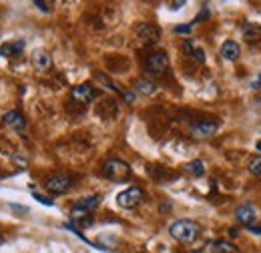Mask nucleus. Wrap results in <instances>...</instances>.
Returning a JSON list of instances; mask_svg holds the SVG:
<instances>
[{"label": "nucleus", "instance_id": "f257e3e1", "mask_svg": "<svg viewBox=\"0 0 261 253\" xmlns=\"http://www.w3.org/2000/svg\"><path fill=\"white\" fill-rule=\"evenodd\" d=\"M199 233H201V227L193 219H179V221H173L169 225V235L175 241L183 243V245L193 243L197 237H199Z\"/></svg>", "mask_w": 261, "mask_h": 253}, {"label": "nucleus", "instance_id": "f03ea898", "mask_svg": "<svg viewBox=\"0 0 261 253\" xmlns=\"http://www.w3.org/2000/svg\"><path fill=\"white\" fill-rule=\"evenodd\" d=\"M98 205H100V195H98V193L81 197V199L72 205V209H70V219L81 223V225H89V223H91L89 213H93Z\"/></svg>", "mask_w": 261, "mask_h": 253}, {"label": "nucleus", "instance_id": "7ed1b4c3", "mask_svg": "<svg viewBox=\"0 0 261 253\" xmlns=\"http://www.w3.org/2000/svg\"><path fill=\"white\" fill-rule=\"evenodd\" d=\"M102 175L111 181H125L130 175V167L129 163H125L121 159H109L102 165Z\"/></svg>", "mask_w": 261, "mask_h": 253}, {"label": "nucleus", "instance_id": "20e7f679", "mask_svg": "<svg viewBox=\"0 0 261 253\" xmlns=\"http://www.w3.org/2000/svg\"><path fill=\"white\" fill-rule=\"evenodd\" d=\"M169 68V57L163 50H155V53H149L145 57V70L153 77H161L165 74V70Z\"/></svg>", "mask_w": 261, "mask_h": 253}, {"label": "nucleus", "instance_id": "39448f33", "mask_svg": "<svg viewBox=\"0 0 261 253\" xmlns=\"http://www.w3.org/2000/svg\"><path fill=\"white\" fill-rule=\"evenodd\" d=\"M70 187H72V179L65 173H55V175L44 179V189L48 191L50 195H63Z\"/></svg>", "mask_w": 261, "mask_h": 253}, {"label": "nucleus", "instance_id": "423d86ee", "mask_svg": "<svg viewBox=\"0 0 261 253\" xmlns=\"http://www.w3.org/2000/svg\"><path fill=\"white\" fill-rule=\"evenodd\" d=\"M143 199H145V191L141 187H129L117 195V205L123 209H135Z\"/></svg>", "mask_w": 261, "mask_h": 253}, {"label": "nucleus", "instance_id": "0eeeda50", "mask_svg": "<svg viewBox=\"0 0 261 253\" xmlns=\"http://www.w3.org/2000/svg\"><path fill=\"white\" fill-rule=\"evenodd\" d=\"M135 32H137V38L143 44H155L161 38V29L157 24H153V22H141Z\"/></svg>", "mask_w": 261, "mask_h": 253}, {"label": "nucleus", "instance_id": "6e6552de", "mask_svg": "<svg viewBox=\"0 0 261 253\" xmlns=\"http://www.w3.org/2000/svg\"><path fill=\"white\" fill-rule=\"evenodd\" d=\"M217 129H219V123H215V121H207V119L195 121L193 125L189 127L191 135H193L195 139H209V137H213V135L217 133Z\"/></svg>", "mask_w": 261, "mask_h": 253}, {"label": "nucleus", "instance_id": "1a4fd4ad", "mask_svg": "<svg viewBox=\"0 0 261 253\" xmlns=\"http://www.w3.org/2000/svg\"><path fill=\"white\" fill-rule=\"evenodd\" d=\"M98 95H100V93H98L95 87H91V85H76V87H72V91H70V96H72L76 103H81V105L93 103Z\"/></svg>", "mask_w": 261, "mask_h": 253}, {"label": "nucleus", "instance_id": "9d476101", "mask_svg": "<svg viewBox=\"0 0 261 253\" xmlns=\"http://www.w3.org/2000/svg\"><path fill=\"white\" fill-rule=\"evenodd\" d=\"M235 219H237V223H241L245 227H251L257 221V209L251 203H245V205L235 209Z\"/></svg>", "mask_w": 261, "mask_h": 253}, {"label": "nucleus", "instance_id": "9b49d317", "mask_svg": "<svg viewBox=\"0 0 261 253\" xmlns=\"http://www.w3.org/2000/svg\"><path fill=\"white\" fill-rule=\"evenodd\" d=\"M24 46H27V42H24L22 38L8 40V42L0 44V57H2V59H16V57H20V55H22Z\"/></svg>", "mask_w": 261, "mask_h": 253}, {"label": "nucleus", "instance_id": "f8f14e48", "mask_svg": "<svg viewBox=\"0 0 261 253\" xmlns=\"http://www.w3.org/2000/svg\"><path fill=\"white\" fill-rule=\"evenodd\" d=\"M31 63L36 70H48L50 68V64H53V59H50V55L46 53V50H42V48H36L33 53V57H31Z\"/></svg>", "mask_w": 261, "mask_h": 253}, {"label": "nucleus", "instance_id": "ddd939ff", "mask_svg": "<svg viewBox=\"0 0 261 253\" xmlns=\"http://www.w3.org/2000/svg\"><path fill=\"white\" fill-rule=\"evenodd\" d=\"M2 121H4V125L12 127L14 131H22V129L27 127V119H24V115H22L20 111H8V113L2 117Z\"/></svg>", "mask_w": 261, "mask_h": 253}, {"label": "nucleus", "instance_id": "4468645a", "mask_svg": "<svg viewBox=\"0 0 261 253\" xmlns=\"http://www.w3.org/2000/svg\"><path fill=\"white\" fill-rule=\"evenodd\" d=\"M183 53H185L187 57H191L195 63H199V64L205 63V50H203L201 46H197L191 38L183 40Z\"/></svg>", "mask_w": 261, "mask_h": 253}, {"label": "nucleus", "instance_id": "2eb2a0df", "mask_svg": "<svg viewBox=\"0 0 261 253\" xmlns=\"http://www.w3.org/2000/svg\"><path fill=\"white\" fill-rule=\"evenodd\" d=\"M221 57L225 59V61H237L239 59V55H241V48H239V44L235 42V40H225L223 44H221Z\"/></svg>", "mask_w": 261, "mask_h": 253}, {"label": "nucleus", "instance_id": "dca6fc26", "mask_svg": "<svg viewBox=\"0 0 261 253\" xmlns=\"http://www.w3.org/2000/svg\"><path fill=\"white\" fill-rule=\"evenodd\" d=\"M133 89L145 96H153L157 93V85H155L153 81H149V79H137V81L133 83Z\"/></svg>", "mask_w": 261, "mask_h": 253}, {"label": "nucleus", "instance_id": "f3484780", "mask_svg": "<svg viewBox=\"0 0 261 253\" xmlns=\"http://www.w3.org/2000/svg\"><path fill=\"white\" fill-rule=\"evenodd\" d=\"M243 38L247 42H257V40H261V27L259 24H251V22L243 24Z\"/></svg>", "mask_w": 261, "mask_h": 253}, {"label": "nucleus", "instance_id": "a211bd4d", "mask_svg": "<svg viewBox=\"0 0 261 253\" xmlns=\"http://www.w3.org/2000/svg\"><path fill=\"white\" fill-rule=\"evenodd\" d=\"M209 249H211V253H235L237 251V247H235L231 241H225V239H217V241H213Z\"/></svg>", "mask_w": 261, "mask_h": 253}, {"label": "nucleus", "instance_id": "6ab92c4d", "mask_svg": "<svg viewBox=\"0 0 261 253\" xmlns=\"http://www.w3.org/2000/svg\"><path fill=\"white\" fill-rule=\"evenodd\" d=\"M189 175H193V177H203L205 175V163L201 161V159H195V161H189L185 167H183Z\"/></svg>", "mask_w": 261, "mask_h": 253}, {"label": "nucleus", "instance_id": "aec40b11", "mask_svg": "<svg viewBox=\"0 0 261 253\" xmlns=\"http://www.w3.org/2000/svg\"><path fill=\"white\" fill-rule=\"evenodd\" d=\"M95 79H97L98 83H102V85H105L109 91H113V93H119V95H123V93H125V91H121V89H119V87H117V85H115L107 74H102V72H95Z\"/></svg>", "mask_w": 261, "mask_h": 253}, {"label": "nucleus", "instance_id": "412c9836", "mask_svg": "<svg viewBox=\"0 0 261 253\" xmlns=\"http://www.w3.org/2000/svg\"><path fill=\"white\" fill-rule=\"evenodd\" d=\"M249 171H251L253 175L261 177V157L255 159V161H251V165H249Z\"/></svg>", "mask_w": 261, "mask_h": 253}, {"label": "nucleus", "instance_id": "4be33fe9", "mask_svg": "<svg viewBox=\"0 0 261 253\" xmlns=\"http://www.w3.org/2000/svg\"><path fill=\"white\" fill-rule=\"evenodd\" d=\"M34 199H36L38 203H42V205H48V207H53V205H55V201H53V199H48V197H44V195H38V193H34Z\"/></svg>", "mask_w": 261, "mask_h": 253}, {"label": "nucleus", "instance_id": "5701e85b", "mask_svg": "<svg viewBox=\"0 0 261 253\" xmlns=\"http://www.w3.org/2000/svg\"><path fill=\"white\" fill-rule=\"evenodd\" d=\"M191 29H193L191 24H181V27H175L173 31L177 32V34H189V32H191Z\"/></svg>", "mask_w": 261, "mask_h": 253}, {"label": "nucleus", "instance_id": "b1692460", "mask_svg": "<svg viewBox=\"0 0 261 253\" xmlns=\"http://www.w3.org/2000/svg\"><path fill=\"white\" fill-rule=\"evenodd\" d=\"M34 6H36V8H40L42 12H48V10H50V8H48V2H42V0H36V2H34Z\"/></svg>", "mask_w": 261, "mask_h": 253}, {"label": "nucleus", "instance_id": "393cba45", "mask_svg": "<svg viewBox=\"0 0 261 253\" xmlns=\"http://www.w3.org/2000/svg\"><path fill=\"white\" fill-rule=\"evenodd\" d=\"M251 233H255V235H261V227L259 225H251V227H247Z\"/></svg>", "mask_w": 261, "mask_h": 253}, {"label": "nucleus", "instance_id": "a878e982", "mask_svg": "<svg viewBox=\"0 0 261 253\" xmlns=\"http://www.w3.org/2000/svg\"><path fill=\"white\" fill-rule=\"evenodd\" d=\"M12 209H16V211H20V213H29V209L27 207H18V205H10Z\"/></svg>", "mask_w": 261, "mask_h": 253}, {"label": "nucleus", "instance_id": "bb28decb", "mask_svg": "<svg viewBox=\"0 0 261 253\" xmlns=\"http://www.w3.org/2000/svg\"><path fill=\"white\" fill-rule=\"evenodd\" d=\"M251 87H253V89H261V72H259V77L255 79V83H253Z\"/></svg>", "mask_w": 261, "mask_h": 253}, {"label": "nucleus", "instance_id": "cd10ccee", "mask_svg": "<svg viewBox=\"0 0 261 253\" xmlns=\"http://www.w3.org/2000/svg\"><path fill=\"white\" fill-rule=\"evenodd\" d=\"M183 4H185V2H173V4H171V8H173V10H177V8H181Z\"/></svg>", "mask_w": 261, "mask_h": 253}, {"label": "nucleus", "instance_id": "c85d7f7f", "mask_svg": "<svg viewBox=\"0 0 261 253\" xmlns=\"http://www.w3.org/2000/svg\"><path fill=\"white\" fill-rule=\"evenodd\" d=\"M229 235H231V237H237V235H239V231H237L235 227H231V229H229Z\"/></svg>", "mask_w": 261, "mask_h": 253}, {"label": "nucleus", "instance_id": "c756f323", "mask_svg": "<svg viewBox=\"0 0 261 253\" xmlns=\"http://www.w3.org/2000/svg\"><path fill=\"white\" fill-rule=\"evenodd\" d=\"M255 149H257V153H261V139L257 141V143H255Z\"/></svg>", "mask_w": 261, "mask_h": 253}, {"label": "nucleus", "instance_id": "7c9ffc66", "mask_svg": "<svg viewBox=\"0 0 261 253\" xmlns=\"http://www.w3.org/2000/svg\"><path fill=\"white\" fill-rule=\"evenodd\" d=\"M257 107H259V111H261V96L257 98Z\"/></svg>", "mask_w": 261, "mask_h": 253}, {"label": "nucleus", "instance_id": "2f4dec72", "mask_svg": "<svg viewBox=\"0 0 261 253\" xmlns=\"http://www.w3.org/2000/svg\"><path fill=\"white\" fill-rule=\"evenodd\" d=\"M2 243H4V237H0V245H2Z\"/></svg>", "mask_w": 261, "mask_h": 253}]
</instances>
